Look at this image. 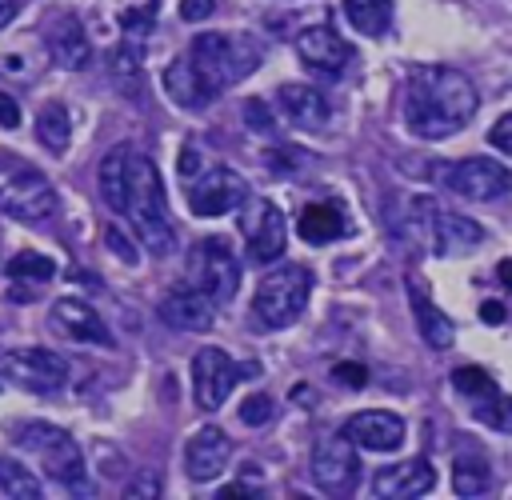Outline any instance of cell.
Here are the masks:
<instances>
[{
    "instance_id": "7",
    "label": "cell",
    "mask_w": 512,
    "mask_h": 500,
    "mask_svg": "<svg viewBox=\"0 0 512 500\" xmlns=\"http://www.w3.org/2000/svg\"><path fill=\"white\" fill-rule=\"evenodd\" d=\"M188 276H192V288H200L212 304H224L236 296V284H240V264L228 248V240L220 236H200L188 252Z\"/></svg>"
},
{
    "instance_id": "8",
    "label": "cell",
    "mask_w": 512,
    "mask_h": 500,
    "mask_svg": "<svg viewBox=\"0 0 512 500\" xmlns=\"http://www.w3.org/2000/svg\"><path fill=\"white\" fill-rule=\"evenodd\" d=\"M260 364H236L224 348H200L192 356V392L204 412H216L240 376H256Z\"/></svg>"
},
{
    "instance_id": "31",
    "label": "cell",
    "mask_w": 512,
    "mask_h": 500,
    "mask_svg": "<svg viewBox=\"0 0 512 500\" xmlns=\"http://www.w3.org/2000/svg\"><path fill=\"white\" fill-rule=\"evenodd\" d=\"M452 388L456 392H464L468 400H488L492 392H496V384H492V376L484 372V368H476V364H464V368H456L452 372Z\"/></svg>"
},
{
    "instance_id": "14",
    "label": "cell",
    "mask_w": 512,
    "mask_h": 500,
    "mask_svg": "<svg viewBox=\"0 0 512 500\" xmlns=\"http://www.w3.org/2000/svg\"><path fill=\"white\" fill-rule=\"evenodd\" d=\"M344 436L368 452H396L404 444V420L396 412H384V408H368V412H356L348 424H344Z\"/></svg>"
},
{
    "instance_id": "2",
    "label": "cell",
    "mask_w": 512,
    "mask_h": 500,
    "mask_svg": "<svg viewBox=\"0 0 512 500\" xmlns=\"http://www.w3.org/2000/svg\"><path fill=\"white\" fill-rule=\"evenodd\" d=\"M120 216L132 220L136 236L152 256H168L176 248V228L164 212V184L148 156L124 148V188H120Z\"/></svg>"
},
{
    "instance_id": "42",
    "label": "cell",
    "mask_w": 512,
    "mask_h": 500,
    "mask_svg": "<svg viewBox=\"0 0 512 500\" xmlns=\"http://www.w3.org/2000/svg\"><path fill=\"white\" fill-rule=\"evenodd\" d=\"M16 124H20V104L8 92H0V128H16Z\"/></svg>"
},
{
    "instance_id": "38",
    "label": "cell",
    "mask_w": 512,
    "mask_h": 500,
    "mask_svg": "<svg viewBox=\"0 0 512 500\" xmlns=\"http://www.w3.org/2000/svg\"><path fill=\"white\" fill-rule=\"evenodd\" d=\"M104 244H108V252L120 256L124 264H136V248H132V240H128L120 228H108V232H104Z\"/></svg>"
},
{
    "instance_id": "6",
    "label": "cell",
    "mask_w": 512,
    "mask_h": 500,
    "mask_svg": "<svg viewBox=\"0 0 512 500\" xmlns=\"http://www.w3.org/2000/svg\"><path fill=\"white\" fill-rule=\"evenodd\" d=\"M312 292V272L304 264H284L276 272H268L256 288V316L268 328H288L300 320L304 304Z\"/></svg>"
},
{
    "instance_id": "16",
    "label": "cell",
    "mask_w": 512,
    "mask_h": 500,
    "mask_svg": "<svg viewBox=\"0 0 512 500\" xmlns=\"http://www.w3.org/2000/svg\"><path fill=\"white\" fill-rule=\"evenodd\" d=\"M228 456H232V440L224 436V428H200L192 440H188V448H184V468H188V476L196 480V484H208V480H216L220 472H224V464H228Z\"/></svg>"
},
{
    "instance_id": "17",
    "label": "cell",
    "mask_w": 512,
    "mask_h": 500,
    "mask_svg": "<svg viewBox=\"0 0 512 500\" xmlns=\"http://www.w3.org/2000/svg\"><path fill=\"white\" fill-rule=\"evenodd\" d=\"M296 52H300V60L312 68V72H324V76H336L344 64H348V44L340 40V32L336 28H328V24H312V28H304L300 36H296Z\"/></svg>"
},
{
    "instance_id": "4",
    "label": "cell",
    "mask_w": 512,
    "mask_h": 500,
    "mask_svg": "<svg viewBox=\"0 0 512 500\" xmlns=\"http://www.w3.org/2000/svg\"><path fill=\"white\" fill-rule=\"evenodd\" d=\"M12 440H16L20 448H28V452L44 464L48 480H56V484H64V488H84V480H88L84 456H80V444H76L64 428L44 424V420H32V424H20V428L12 432Z\"/></svg>"
},
{
    "instance_id": "34",
    "label": "cell",
    "mask_w": 512,
    "mask_h": 500,
    "mask_svg": "<svg viewBox=\"0 0 512 500\" xmlns=\"http://www.w3.org/2000/svg\"><path fill=\"white\" fill-rule=\"evenodd\" d=\"M272 408H276L272 396H264V392H260V396H248V400L240 404V420L252 424V428H256V424H268V420H272Z\"/></svg>"
},
{
    "instance_id": "25",
    "label": "cell",
    "mask_w": 512,
    "mask_h": 500,
    "mask_svg": "<svg viewBox=\"0 0 512 500\" xmlns=\"http://www.w3.org/2000/svg\"><path fill=\"white\" fill-rule=\"evenodd\" d=\"M164 92L180 104V108H204L212 100V92L200 84V76L192 72L188 56H176L168 68H164Z\"/></svg>"
},
{
    "instance_id": "10",
    "label": "cell",
    "mask_w": 512,
    "mask_h": 500,
    "mask_svg": "<svg viewBox=\"0 0 512 500\" xmlns=\"http://www.w3.org/2000/svg\"><path fill=\"white\" fill-rule=\"evenodd\" d=\"M312 480L332 492V496H344L356 488L360 480V460H356V448L344 432H332V436H320L312 444Z\"/></svg>"
},
{
    "instance_id": "41",
    "label": "cell",
    "mask_w": 512,
    "mask_h": 500,
    "mask_svg": "<svg viewBox=\"0 0 512 500\" xmlns=\"http://www.w3.org/2000/svg\"><path fill=\"white\" fill-rule=\"evenodd\" d=\"M212 8H216V0H180V16H184L188 24L212 16Z\"/></svg>"
},
{
    "instance_id": "46",
    "label": "cell",
    "mask_w": 512,
    "mask_h": 500,
    "mask_svg": "<svg viewBox=\"0 0 512 500\" xmlns=\"http://www.w3.org/2000/svg\"><path fill=\"white\" fill-rule=\"evenodd\" d=\"M12 16H16V0H0V28H4Z\"/></svg>"
},
{
    "instance_id": "37",
    "label": "cell",
    "mask_w": 512,
    "mask_h": 500,
    "mask_svg": "<svg viewBox=\"0 0 512 500\" xmlns=\"http://www.w3.org/2000/svg\"><path fill=\"white\" fill-rule=\"evenodd\" d=\"M152 12H156V4H144V8H128V12L120 16L124 32H132V36H144V32L152 28Z\"/></svg>"
},
{
    "instance_id": "12",
    "label": "cell",
    "mask_w": 512,
    "mask_h": 500,
    "mask_svg": "<svg viewBox=\"0 0 512 500\" xmlns=\"http://www.w3.org/2000/svg\"><path fill=\"white\" fill-rule=\"evenodd\" d=\"M248 196V184L232 168H208L200 176H188V204L196 216H224L240 208Z\"/></svg>"
},
{
    "instance_id": "30",
    "label": "cell",
    "mask_w": 512,
    "mask_h": 500,
    "mask_svg": "<svg viewBox=\"0 0 512 500\" xmlns=\"http://www.w3.org/2000/svg\"><path fill=\"white\" fill-rule=\"evenodd\" d=\"M8 276L12 280H36V284H44V280L56 276V264L48 256H40V252H16L8 260Z\"/></svg>"
},
{
    "instance_id": "21",
    "label": "cell",
    "mask_w": 512,
    "mask_h": 500,
    "mask_svg": "<svg viewBox=\"0 0 512 500\" xmlns=\"http://www.w3.org/2000/svg\"><path fill=\"white\" fill-rule=\"evenodd\" d=\"M284 244H288V224H284V212L272 204V200H260L256 204V224H252V240H248V256L256 264H272L284 256Z\"/></svg>"
},
{
    "instance_id": "36",
    "label": "cell",
    "mask_w": 512,
    "mask_h": 500,
    "mask_svg": "<svg viewBox=\"0 0 512 500\" xmlns=\"http://www.w3.org/2000/svg\"><path fill=\"white\" fill-rule=\"evenodd\" d=\"M112 72H116L120 80H128V76L136 80V76H140V56H136L132 44H120V48L112 52Z\"/></svg>"
},
{
    "instance_id": "44",
    "label": "cell",
    "mask_w": 512,
    "mask_h": 500,
    "mask_svg": "<svg viewBox=\"0 0 512 500\" xmlns=\"http://www.w3.org/2000/svg\"><path fill=\"white\" fill-rule=\"evenodd\" d=\"M504 316H508V312H504L496 300H484V304H480V320H484V324H504Z\"/></svg>"
},
{
    "instance_id": "3",
    "label": "cell",
    "mask_w": 512,
    "mask_h": 500,
    "mask_svg": "<svg viewBox=\"0 0 512 500\" xmlns=\"http://www.w3.org/2000/svg\"><path fill=\"white\" fill-rule=\"evenodd\" d=\"M188 64H192V72L200 76V84L216 96V92H224L228 84H236V80H244L256 64H260V48H256V40H248V36H232V32H204V36H196L192 44H188Z\"/></svg>"
},
{
    "instance_id": "45",
    "label": "cell",
    "mask_w": 512,
    "mask_h": 500,
    "mask_svg": "<svg viewBox=\"0 0 512 500\" xmlns=\"http://www.w3.org/2000/svg\"><path fill=\"white\" fill-rule=\"evenodd\" d=\"M496 280H500V284H504V288H512V256H508V260H500V264H496Z\"/></svg>"
},
{
    "instance_id": "39",
    "label": "cell",
    "mask_w": 512,
    "mask_h": 500,
    "mask_svg": "<svg viewBox=\"0 0 512 500\" xmlns=\"http://www.w3.org/2000/svg\"><path fill=\"white\" fill-rule=\"evenodd\" d=\"M488 144H496V152L512 156V112H504V116L492 124V132H488Z\"/></svg>"
},
{
    "instance_id": "13",
    "label": "cell",
    "mask_w": 512,
    "mask_h": 500,
    "mask_svg": "<svg viewBox=\"0 0 512 500\" xmlns=\"http://www.w3.org/2000/svg\"><path fill=\"white\" fill-rule=\"evenodd\" d=\"M48 324H52L60 336L76 340V344L112 348V332H108V324L100 320V312H96L92 304L76 300V296H60V300L48 308Z\"/></svg>"
},
{
    "instance_id": "1",
    "label": "cell",
    "mask_w": 512,
    "mask_h": 500,
    "mask_svg": "<svg viewBox=\"0 0 512 500\" xmlns=\"http://www.w3.org/2000/svg\"><path fill=\"white\" fill-rule=\"evenodd\" d=\"M476 84L456 68H416L404 88V124L420 140H444L476 116Z\"/></svg>"
},
{
    "instance_id": "24",
    "label": "cell",
    "mask_w": 512,
    "mask_h": 500,
    "mask_svg": "<svg viewBox=\"0 0 512 500\" xmlns=\"http://www.w3.org/2000/svg\"><path fill=\"white\" fill-rule=\"evenodd\" d=\"M344 228H348V220H344L340 204H332V200L308 204V208L300 212V220H296V232H300V240H308V244H332V240L344 236Z\"/></svg>"
},
{
    "instance_id": "28",
    "label": "cell",
    "mask_w": 512,
    "mask_h": 500,
    "mask_svg": "<svg viewBox=\"0 0 512 500\" xmlns=\"http://www.w3.org/2000/svg\"><path fill=\"white\" fill-rule=\"evenodd\" d=\"M344 16L364 36H384L392 24V0H344Z\"/></svg>"
},
{
    "instance_id": "26",
    "label": "cell",
    "mask_w": 512,
    "mask_h": 500,
    "mask_svg": "<svg viewBox=\"0 0 512 500\" xmlns=\"http://www.w3.org/2000/svg\"><path fill=\"white\" fill-rule=\"evenodd\" d=\"M36 136L40 144L52 152V156H64L68 152V140H72V120H68V108L64 104H44L40 116H36Z\"/></svg>"
},
{
    "instance_id": "5",
    "label": "cell",
    "mask_w": 512,
    "mask_h": 500,
    "mask_svg": "<svg viewBox=\"0 0 512 500\" xmlns=\"http://www.w3.org/2000/svg\"><path fill=\"white\" fill-rule=\"evenodd\" d=\"M0 212L40 224L56 212V192L40 168L20 156H0Z\"/></svg>"
},
{
    "instance_id": "19",
    "label": "cell",
    "mask_w": 512,
    "mask_h": 500,
    "mask_svg": "<svg viewBox=\"0 0 512 500\" xmlns=\"http://www.w3.org/2000/svg\"><path fill=\"white\" fill-rule=\"evenodd\" d=\"M44 44L52 52V60L60 68H84L92 60V44L84 36V24L68 12H56L48 24H44Z\"/></svg>"
},
{
    "instance_id": "15",
    "label": "cell",
    "mask_w": 512,
    "mask_h": 500,
    "mask_svg": "<svg viewBox=\"0 0 512 500\" xmlns=\"http://www.w3.org/2000/svg\"><path fill=\"white\" fill-rule=\"evenodd\" d=\"M160 320L172 324V328H180V332H208L212 320H216V304L200 288L180 284V288H172L160 300Z\"/></svg>"
},
{
    "instance_id": "11",
    "label": "cell",
    "mask_w": 512,
    "mask_h": 500,
    "mask_svg": "<svg viewBox=\"0 0 512 500\" xmlns=\"http://www.w3.org/2000/svg\"><path fill=\"white\" fill-rule=\"evenodd\" d=\"M444 184L464 200H500L512 192V172L492 156H468L444 168Z\"/></svg>"
},
{
    "instance_id": "32",
    "label": "cell",
    "mask_w": 512,
    "mask_h": 500,
    "mask_svg": "<svg viewBox=\"0 0 512 500\" xmlns=\"http://www.w3.org/2000/svg\"><path fill=\"white\" fill-rule=\"evenodd\" d=\"M120 188H124V148L108 152L100 164V192L112 208H120Z\"/></svg>"
},
{
    "instance_id": "35",
    "label": "cell",
    "mask_w": 512,
    "mask_h": 500,
    "mask_svg": "<svg viewBox=\"0 0 512 500\" xmlns=\"http://www.w3.org/2000/svg\"><path fill=\"white\" fill-rule=\"evenodd\" d=\"M332 380L344 384V388H364L368 384V368L356 364V360H340V364H332Z\"/></svg>"
},
{
    "instance_id": "23",
    "label": "cell",
    "mask_w": 512,
    "mask_h": 500,
    "mask_svg": "<svg viewBox=\"0 0 512 500\" xmlns=\"http://www.w3.org/2000/svg\"><path fill=\"white\" fill-rule=\"evenodd\" d=\"M408 300H412V316H416V328H420L424 344L436 348V352L452 348V340H456V324H452V320L424 296V288H420L416 280H408Z\"/></svg>"
},
{
    "instance_id": "29",
    "label": "cell",
    "mask_w": 512,
    "mask_h": 500,
    "mask_svg": "<svg viewBox=\"0 0 512 500\" xmlns=\"http://www.w3.org/2000/svg\"><path fill=\"white\" fill-rule=\"evenodd\" d=\"M0 492L12 500H36L40 496V480L32 476V468H24L12 456H0Z\"/></svg>"
},
{
    "instance_id": "40",
    "label": "cell",
    "mask_w": 512,
    "mask_h": 500,
    "mask_svg": "<svg viewBox=\"0 0 512 500\" xmlns=\"http://www.w3.org/2000/svg\"><path fill=\"white\" fill-rule=\"evenodd\" d=\"M244 124L268 132V128H272V116H268V108H264L260 100H248V104H244Z\"/></svg>"
},
{
    "instance_id": "22",
    "label": "cell",
    "mask_w": 512,
    "mask_h": 500,
    "mask_svg": "<svg viewBox=\"0 0 512 500\" xmlns=\"http://www.w3.org/2000/svg\"><path fill=\"white\" fill-rule=\"evenodd\" d=\"M276 100H280V108H284V116L296 124V128H324L328 124V100L320 96V88H312V84H280V92H276Z\"/></svg>"
},
{
    "instance_id": "27",
    "label": "cell",
    "mask_w": 512,
    "mask_h": 500,
    "mask_svg": "<svg viewBox=\"0 0 512 500\" xmlns=\"http://www.w3.org/2000/svg\"><path fill=\"white\" fill-rule=\"evenodd\" d=\"M452 488H456V496H488V488H492V472H488V464H484V456H476V452H460L456 456V464H452Z\"/></svg>"
},
{
    "instance_id": "43",
    "label": "cell",
    "mask_w": 512,
    "mask_h": 500,
    "mask_svg": "<svg viewBox=\"0 0 512 500\" xmlns=\"http://www.w3.org/2000/svg\"><path fill=\"white\" fill-rule=\"evenodd\" d=\"M128 492H132V496H156V492H160V480H156L152 472H144L140 480L128 484Z\"/></svg>"
},
{
    "instance_id": "18",
    "label": "cell",
    "mask_w": 512,
    "mask_h": 500,
    "mask_svg": "<svg viewBox=\"0 0 512 500\" xmlns=\"http://www.w3.org/2000/svg\"><path fill=\"white\" fill-rule=\"evenodd\" d=\"M376 496H388V500H408V496H424L436 488V468L428 460H400V464H388L376 472L372 480Z\"/></svg>"
},
{
    "instance_id": "20",
    "label": "cell",
    "mask_w": 512,
    "mask_h": 500,
    "mask_svg": "<svg viewBox=\"0 0 512 500\" xmlns=\"http://www.w3.org/2000/svg\"><path fill=\"white\" fill-rule=\"evenodd\" d=\"M432 248L440 256H460V252H476L484 244V228L472 220V216H460V212H444L436 208L432 216Z\"/></svg>"
},
{
    "instance_id": "9",
    "label": "cell",
    "mask_w": 512,
    "mask_h": 500,
    "mask_svg": "<svg viewBox=\"0 0 512 500\" xmlns=\"http://www.w3.org/2000/svg\"><path fill=\"white\" fill-rule=\"evenodd\" d=\"M0 372L24 392H60L68 380V364L48 348H12L0 356Z\"/></svg>"
},
{
    "instance_id": "33",
    "label": "cell",
    "mask_w": 512,
    "mask_h": 500,
    "mask_svg": "<svg viewBox=\"0 0 512 500\" xmlns=\"http://www.w3.org/2000/svg\"><path fill=\"white\" fill-rule=\"evenodd\" d=\"M476 420H484L488 428L512 436V396H496V392H492L488 400L476 404Z\"/></svg>"
}]
</instances>
